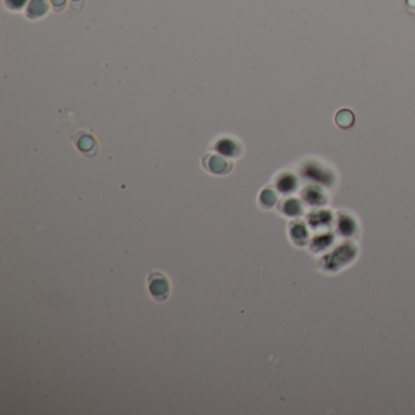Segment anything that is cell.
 <instances>
[{"label":"cell","mask_w":415,"mask_h":415,"mask_svg":"<svg viewBox=\"0 0 415 415\" xmlns=\"http://www.w3.org/2000/svg\"><path fill=\"white\" fill-rule=\"evenodd\" d=\"M335 122H336V124L340 128L347 129L350 127H352L353 123H355V115H353V112L351 110L342 109L335 116Z\"/></svg>","instance_id":"6da1fadb"},{"label":"cell","mask_w":415,"mask_h":415,"mask_svg":"<svg viewBox=\"0 0 415 415\" xmlns=\"http://www.w3.org/2000/svg\"><path fill=\"white\" fill-rule=\"evenodd\" d=\"M407 10L415 16V0H407Z\"/></svg>","instance_id":"7a4b0ae2"}]
</instances>
